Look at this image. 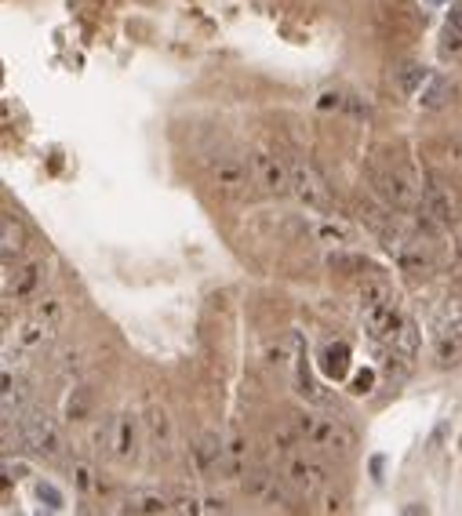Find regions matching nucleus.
I'll list each match as a JSON object with an SVG mask.
<instances>
[{"label": "nucleus", "instance_id": "c756f323", "mask_svg": "<svg viewBox=\"0 0 462 516\" xmlns=\"http://www.w3.org/2000/svg\"><path fill=\"white\" fill-rule=\"evenodd\" d=\"M84 411H88V397H84V389H77V400L70 397V404H66V415H70V418H84Z\"/></svg>", "mask_w": 462, "mask_h": 516}, {"label": "nucleus", "instance_id": "b1692460", "mask_svg": "<svg viewBox=\"0 0 462 516\" xmlns=\"http://www.w3.org/2000/svg\"><path fill=\"white\" fill-rule=\"evenodd\" d=\"M321 368L328 378H346V371H350V346H346V342H335V346L324 349Z\"/></svg>", "mask_w": 462, "mask_h": 516}, {"label": "nucleus", "instance_id": "7c9ffc66", "mask_svg": "<svg viewBox=\"0 0 462 516\" xmlns=\"http://www.w3.org/2000/svg\"><path fill=\"white\" fill-rule=\"evenodd\" d=\"M372 382H375V375H372V371H361V375L353 378L350 393H357V397H364V393H368V389H372Z\"/></svg>", "mask_w": 462, "mask_h": 516}, {"label": "nucleus", "instance_id": "473e14b6", "mask_svg": "<svg viewBox=\"0 0 462 516\" xmlns=\"http://www.w3.org/2000/svg\"><path fill=\"white\" fill-rule=\"evenodd\" d=\"M455 284H462V266H455Z\"/></svg>", "mask_w": 462, "mask_h": 516}, {"label": "nucleus", "instance_id": "0eeeda50", "mask_svg": "<svg viewBox=\"0 0 462 516\" xmlns=\"http://www.w3.org/2000/svg\"><path fill=\"white\" fill-rule=\"evenodd\" d=\"M252 175H255V186H262L266 193H273V197L292 193V164H284L277 153L255 149L252 153Z\"/></svg>", "mask_w": 462, "mask_h": 516}, {"label": "nucleus", "instance_id": "39448f33", "mask_svg": "<svg viewBox=\"0 0 462 516\" xmlns=\"http://www.w3.org/2000/svg\"><path fill=\"white\" fill-rule=\"evenodd\" d=\"M306 447L328 458H350L353 447H357V437H353L350 426H342L335 418H313L310 433H306Z\"/></svg>", "mask_w": 462, "mask_h": 516}, {"label": "nucleus", "instance_id": "cd10ccee", "mask_svg": "<svg viewBox=\"0 0 462 516\" xmlns=\"http://www.w3.org/2000/svg\"><path fill=\"white\" fill-rule=\"evenodd\" d=\"M70 477H73V484L81 487V491H91V487H95V484H91V466H88V462H73Z\"/></svg>", "mask_w": 462, "mask_h": 516}, {"label": "nucleus", "instance_id": "c85d7f7f", "mask_svg": "<svg viewBox=\"0 0 462 516\" xmlns=\"http://www.w3.org/2000/svg\"><path fill=\"white\" fill-rule=\"evenodd\" d=\"M37 498L48 502V509H62V495L51 484H37Z\"/></svg>", "mask_w": 462, "mask_h": 516}, {"label": "nucleus", "instance_id": "7ed1b4c3", "mask_svg": "<svg viewBox=\"0 0 462 516\" xmlns=\"http://www.w3.org/2000/svg\"><path fill=\"white\" fill-rule=\"evenodd\" d=\"M292 193L299 197L302 208L310 211H321V215H328V211H335V197L332 189H328V182L321 179V171L313 168L310 160H292Z\"/></svg>", "mask_w": 462, "mask_h": 516}, {"label": "nucleus", "instance_id": "423d86ee", "mask_svg": "<svg viewBox=\"0 0 462 516\" xmlns=\"http://www.w3.org/2000/svg\"><path fill=\"white\" fill-rule=\"evenodd\" d=\"M386 248L397 255V266L412 277H426L437 266V255H433V244H426L422 237H404V233H386Z\"/></svg>", "mask_w": 462, "mask_h": 516}, {"label": "nucleus", "instance_id": "f257e3e1", "mask_svg": "<svg viewBox=\"0 0 462 516\" xmlns=\"http://www.w3.org/2000/svg\"><path fill=\"white\" fill-rule=\"evenodd\" d=\"M368 179H372V189L379 193L390 208L397 211H408V208H419L422 204V186L415 179L412 171L404 168V164H386V168H372L368 171Z\"/></svg>", "mask_w": 462, "mask_h": 516}, {"label": "nucleus", "instance_id": "2f4dec72", "mask_svg": "<svg viewBox=\"0 0 462 516\" xmlns=\"http://www.w3.org/2000/svg\"><path fill=\"white\" fill-rule=\"evenodd\" d=\"M448 26L462 33V4H455V8H452V15H448Z\"/></svg>", "mask_w": 462, "mask_h": 516}, {"label": "nucleus", "instance_id": "f3484780", "mask_svg": "<svg viewBox=\"0 0 462 516\" xmlns=\"http://www.w3.org/2000/svg\"><path fill=\"white\" fill-rule=\"evenodd\" d=\"M110 447H113V455L117 458H135V422H131V415H121L117 422H113V440H110Z\"/></svg>", "mask_w": 462, "mask_h": 516}, {"label": "nucleus", "instance_id": "1a4fd4ad", "mask_svg": "<svg viewBox=\"0 0 462 516\" xmlns=\"http://www.w3.org/2000/svg\"><path fill=\"white\" fill-rule=\"evenodd\" d=\"M422 215L437 226H452L459 219V200H455L452 186H444V182L433 179L430 186H422Z\"/></svg>", "mask_w": 462, "mask_h": 516}, {"label": "nucleus", "instance_id": "bb28decb", "mask_svg": "<svg viewBox=\"0 0 462 516\" xmlns=\"http://www.w3.org/2000/svg\"><path fill=\"white\" fill-rule=\"evenodd\" d=\"M397 80H401L404 95H419L422 84L430 80V73H426V66H419V62H404L401 70H397Z\"/></svg>", "mask_w": 462, "mask_h": 516}, {"label": "nucleus", "instance_id": "6ab92c4d", "mask_svg": "<svg viewBox=\"0 0 462 516\" xmlns=\"http://www.w3.org/2000/svg\"><path fill=\"white\" fill-rule=\"evenodd\" d=\"M51 342V324L44 320V313H37L33 320H26L19 331V346L26 349H44Z\"/></svg>", "mask_w": 462, "mask_h": 516}, {"label": "nucleus", "instance_id": "4468645a", "mask_svg": "<svg viewBox=\"0 0 462 516\" xmlns=\"http://www.w3.org/2000/svg\"><path fill=\"white\" fill-rule=\"evenodd\" d=\"M448 99H452V80L441 77V73H433L426 84H422L419 91V106L422 110H444L448 106Z\"/></svg>", "mask_w": 462, "mask_h": 516}, {"label": "nucleus", "instance_id": "6e6552de", "mask_svg": "<svg viewBox=\"0 0 462 516\" xmlns=\"http://www.w3.org/2000/svg\"><path fill=\"white\" fill-rule=\"evenodd\" d=\"M284 480H288V487H292V491L313 498V495H321V491H324V484H328V473H324L321 462H313V458L292 451V455L284 458Z\"/></svg>", "mask_w": 462, "mask_h": 516}, {"label": "nucleus", "instance_id": "f8f14e48", "mask_svg": "<svg viewBox=\"0 0 462 516\" xmlns=\"http://www.w3.org/2000/svg\"><path fill=\"white\" fill-rule=\"evenodd\" d=\"M244 462H248V440L241 426H230V437L222 440V469L230 477H244Z\"/></svg>", "mask_w": 462, "mask_h": 516}, {"label": "nucleus", "instance_id": "9d476101", "mask_svg": "<svg viewBox=\"0 0 462 516\" xmlns=\"http://www.w3.org/2000/svg\"><path fill=\"white\" fill-rule=\"evenodd\" d=\"M404 317L397 313V302H382L375 309H364V331L375 346H393V338L401 331Z\"/></svg>", "mask_w": 462, "mask_h": 516}, {"label": "nucleus", "instance_id": "4be33fe9", "mask_svg": "<svg viewBox=\"0 0 462 516\" xmlns=\"http://www.w3.org/2000/svg\"><path fill=\"white\" fill-rule=\"evenodd\" d=\"M124 509H128V513H168L171 506L161 491H131Z\"/></svg>", "mask_w": 462, "mask_h": 516}, {"label": "nucleus", "instance_id": "ddd939ff", "mask_svg": "<svg viewBox=\"0 0 462 516\" xmlns=\"http://www.w3.org/2000/svg\"><path fill=\"white\" fill-rule=\"evenodd\" d=\"M244 491H248L252 498H259V502H270V506L284 502V491H281V484H277V477L262 473V469H255V473L244 477Z\"/></svg>", "mask_w": 462, "mask_h": 516}, {"label": "nucleus", "instance_id": "f03ea898", "mask_svg": "<svg viewBox=\"0 0 462 516\" xmlns=\"http://www.w3.org/2000/svg\"><path fill=\"white\" fill-rule=\"evenodd\" d=\"M433 357L441 368H455L462 364V298L448 302L437 317V328H433Z\"/></svg>", "mask_w": 462, "mask_h": 516}, {"label": "nucleus", "instance_id": "5701e85b", "mask_svg": "<svg viewBox=\"0 0 462 516\" xmlns=\"http://www.w3.org/2000/svg\"><path fill=\"white\" fill-rule=\"evenodd\" d=\"M0 233H4V262L22 255V248H26V229L19 226L15 215H4V219H0Z\"/></svg>", "mask_w": 462, "mask_h": 516}, {"label": "nucleus", "instance_id": "a211bd4d", "mask_svg": "<svg viewBox=\"0 0 462 516\" xmlns=\"http://www.w3.org/2000/svg\"><path fill=\"white\" fill-rule=\"evenodd\" d=\"M193 458H197V469H201V473L219 469L222 466V440L215 437V433H204V437L197 440V447H193Z\"/></svg>", "mask_w": 462, "mask_h": 516}, {"label": "nucleus", "instance_id": "393cba45", "mask_svg": "<svg viewBox=\"0 0 462 516\" xmlns=\"http://www.w3.org/2000/svg\"><path fill=\"white\" fill-rule=\"evenodd\" d=\"M41 273H44V266L41 262H30V266H22L19 273H15V284H4V291H15V298H26V295H33V288L41 284Z\"/></svg>", "mask_w": 462, "mask_h": 516}, {"label": "nucleus", "instance_id": "20e7f679", "mask_svg": "<svg viewBox=\"0 0 462 516\" xmlns=\"http://www.w3.org/2000/svg\"><path fill=\"white\" fill-rule=\"evenodd\" d=\"M19 437L22 444L30 447L33 455L48 458V462H55V458L62 455V433L59 426H55V418L48 415V411H30L26 418H19Z\"/></svg>", "mask_w": 462, "mask_h": 516}, {"label": "nucleus", "instance_id": "2eb2a0df", "mask_svg": "<svg viewBox=\"0 0 462 516\" xmlns=\"http://www.w3.org/2000/svg\"><path fill=\"white\" fill-rule=\"evenodd\" d=\"M357 302H361V313L364 309H375L382 302H393V288L386 277H364L361 288H357Z\"/></svg>", "mask_w": 462, "mask_h": 516}, {"label": "nucleus", "instance_id": "a878e982", "mask_svg": "<svg viewBox=\"0 0 462 516\" xmlns=\"http://www.w3.org/2000/svg\"><path fill=\"white\" fill-rule=\"evenodd\" d=\"M393 353L404 357L408 364L419 357V331H415L412 320H404V324H401V331H397V338H393Z\"/></svg>", "mask_w": 462, "mask_h": 516}, {"label": "nucleus", "instance_id": "9b49d317", "mask_svg": "<svg viewBox=\"0 0 462 516\" xmlns=\"http://www.w3.org/2000/svg\"><path fill=\"white\" fill-rule=\"evenodd\" d=\"M211 182H215V189L226 193V197H241L244 189H248V175H244V168L237 160H219V164L211 168Z\"/></svg>", "mask_w": 462, "mask_h": 516}, {"label": "nucleus", "instance_id": "aec40b11", "mask_svg": "<svg viewBox=\"0 0 462 516\" xmlns=\"http://www.w3.org/2000/svg\"><path fill=\"white\" fill-rule=\"evenodd\" d=\"M317 240L328 244V248H346V244H350V226L342 219H335V215H324V219L317 222Z\"/></svg>", "mask_w": 462, "mask_h": 516}, {"label": "nucleus", "instance_id": "412c9836", "mask_svg": "<svg viewBox=\"0 0 462 516\" xmlns=\"http://www.w3.org/2000/svg\"><path fill=\"white\" fill-rule=\"evenodd\" d=\"M22 400H26V382L11 378V371H4V422L22 418Z\"/></svg>", "mask_w": 462, "mask_h": 516}, {"label": "nucleus", "instance_id": "dca6fc26", "mask_svg": "<svg viewBox=\"0 0 462 516\" xmlns=\"http://www.w3.org/2000/svg\"><path fill=\"white\" fill-rule=\"evenodd\" d=\"M146 429H150V440L157 444V451H168L171 447V418L161 404L146 407Z\"/></svg>", "mask_w": 462, "mask_h": 516}, {"label": "nucleus", "instance_id": "72a5a7b5", "mask_svg": "<svg viewBox=\"0 0 462 516\" xmlns=\"http://www.w3.org/2000/svg\"><path fill=\"white\" fill-rule=\"evenodd\" d=\"M426 4H444V0H426Z\"/></svg>", "mask_w": 462, "mask_h": 516}]
</instances>
